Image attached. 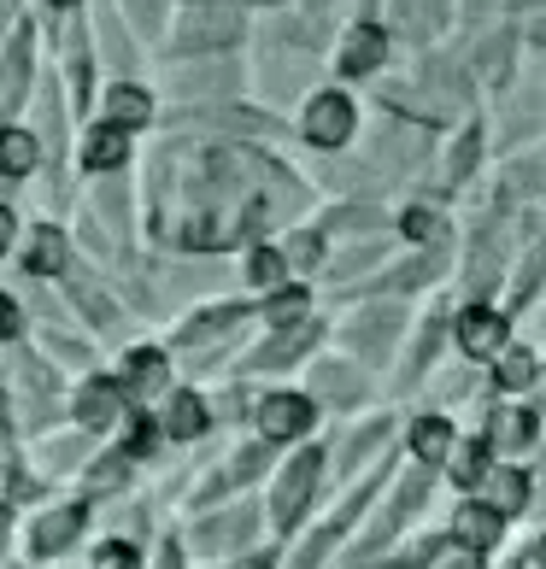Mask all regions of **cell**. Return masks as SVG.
<instances>
[{
	"instance_id": "cell-16",
	"label": "cell",
	"mask_w": 546,
	"mask_h": 569,
	"mask_svg": "<svg viewBox=\"0 0 546 569\" xmlns=\"http://www.w3.org/2000/svg\"><path fill=\"white\" fill-rule=\"evenodd\" d=\"M36 164V141L24 130H0V171L7 177H24Z\"/></svg>"
},
{
	"instance_id": "cell-11",
	"label": "cell",
	"mask_w": 546,
	"mask_h": 569,
	"mask_svg": "<svg viewBox=\"0 0 546 569\" xmlns=\"http://www.w3.org/2000/svg\"><path fill=\"white\" fill-rule=\"evenodd\" d=\"M123 153H130V141H123L118 123H107V130H95V136H89V153H82V159H89L95 171H118Z\"/></svg>"
},
{
	"instance_id": "cell-3",
	"label": "cell",
	"mask_w": 546,
	"mask_h": 569,
	"mask_svg": "<svg viewBox=\"0 0 546 569\" xmlns=\"http://www.w3.org/2000/svg\"><path fill=\"white\" fill-rule=\"evenodd\" d=\"M318 452H300L288 463V476H282V488H277V522H294L306 511V499H311V481H318Z\"/></svg>"
},
{
	"instance_id": "cell-33",
	"label": "cell",
	"mask_w": 546,
	"mask_h": 569,
	"mask_svg": "<svg viewBox=\"0 0 546 569\" xmlns=\"http://www.w3.org/2000/svg\"><path fill=\"white\" fill-rule=\"evenodd\" d=\"M540 563H546V540H540Z\"/></svg>"
},
{
	"instance_id": "cell-22",
	"label": "cell",
	"mask_w": 546,
	"mask_h": 569,
	"mask_svg": "<svg viewBox=\"0 0 546 569\" xmlns=\"http://www.w3.org/2000/svg\"><path fill=\"white\" fill-rule=\"evenodd\" d=\"M306 341H311V329L288 335V341H277V347H265V352H259V365H288V358H300V352H306Z\"/></svg>"
},
{
	"instance_id": "cell-9",
	"label": "cell",
	"mask_w": 546,
	"mask_h": 569,
	"mask_svg": "<svg viewBox=\"0 0 546 569\" xmlns=\"http://www.w3.org/2000/svg\"><path fill=\"white\" fill-rule=\"evenodd\" d=\"M482 488H488V505L499 517L506 511H523V499H529V481H523L517 470H494V476H482Z\"/></svg>"
},
{
	"instance_id": "cell-8",
	"label": "cell",
	"mask_w": 546,
	"mask_h": 569,
	"mask_svg": "<svg viewBox=\"0 0 546 569\" xmlns=\"http://www.w3.org/2000/svg\"><path fill=\"white\" fill-rule=\"evenodd\" d=\"M82 529V505H66V511H53V517H41V529H36V552H59V546H71Z\"/></svg>"
},
{
	"instance_id": "cell-34",
	"label": "cell",
	"mask_w": 546,
	"mask_h": 569,
	"mask_svg": "<svg viewBox=\"0 0 546 569\" xmlns=\"http://www.w3.org/2000/svg\"><path fill=\"white\" fill-rule=\"evenodd\" d=\"M53 7H71V0H53Z\"/></svg>"
},
{
	"instance_id": "cell-28",
	"label": "cell",
	"mask_w": 546,
	"mask_h": 569,
	"mask_svg": "<svg viewBox=\"0 0 546 569\" xmlns=\"http://www.w3.org/2000/svg\"><path fill=\"white\" fill-rule=\"evenodd\" d=\"M406 236H411V241H429V236H440L435 212H411V218H406Z\"/></svg>"
},
{
	"instance_id": "cell-12",
	"label": "cell",
	"mask_w": 546,
	"mask_h": 569,
	"mask_svg": "<svg viewBox=\"0 0 546 569\" xmlns=\"http://www.w3.org/2000/svg\"><path fill=\"white\" fill-rule=\"evenodd\" d=\"M24 264L36 270V277H48V270H66V236H59V229H36Z\"/></svg>"
},
{
	"instance_id": "cell-26",
	"label": "cell",
	"mask_w": 546,
	"mask_h": 569,
	"mask_svg": "<svg viewBox=\"0 0 546 569\" xmlns=\"http://www.w3.org/2000/svg\"><path fill=\"white\" fill-rule=\"evenodd\" d=\"M288 259H294V264H318V259H324V241H318V236H294V241H288Z\"/></svg>"
},
{
	"instance_id": "cell-1",
	"label": "cell",
	"mask_w": 546,
	"mask_h": 569,
	"mask_svg": "<svg viewBox=\"0 0 546 569\" xmlns=\"http://www.w3.org/2000/svg\"><path fill=\"white\" fill-rule=\"evenodd\" d=\"M353 136V100L341 94H318L306 107V141H318V147H341Z\"/></svg>"
},
{
	"instance_id": "cell-10",
	"label": "cell",
	"mask_w": 546,
	"mask_h": 569,
	"mask_svg": "<svg viewBox=\"0 0 546 569\" xmlns=\"http://www.w3.org/2000/svg\"><path fill=\"white\" fill-rule=\"evenodd\" d=\"M77 417H82L89 429L112 423V417H118V388H112V382H89V388L77 393Z\"/></svg>"
},
{
	"instance_id": "cell-19",
	"label": "cell",
	"mask_w": 546,
	"mask_h": 569,
	"mask_svg": "<svg viewBox=\"0 0 546 569\" xmlns=\"http://www.w3.org/2000/svg\"><path fill=\"white\" fill-rule=\"evenodd\" d=\"M200 429H206V406H200L195 393H177V399H171V435H177V440H195Z\"/></svg>"
},
{
	"instance_id": "cell-14",
	"label": "cell",
	"mask_w": 546,
	"mask_h": 569,
	"mask_svg": "<svg viewBox=\"0 0 546 569\" xmlns=\"http://www.w3.org/2000/svg\"><path fill=\"white\" fill-rule=\"evenodd\" d=\"M529 435H535L529 411H494L488 417V440H499V447H529Z\"/></svg>"
},
{
	"instance_id": "cell-20",
	"label": "cell",
	"mask_w": 546,
	"mask_h": 569,
	"mask_svg": "<svg viewBox=\"0 0 546 569\" xmlns=\"http://www.w3.org/2000/svg\"><path fill=\"white\" fill-rule=\"evenodd\" d=\"M453 476H458V488H476V481L488 476V452H482V447H465V452L453 458Z\"/></svg>"
},
{
	"instance_id": "cell-5",
	"label": "cell",
	"mask_w": 546,
	"mask_h": 569,
	"mask_svg": "<svg viewBox=\"0 0 546 569\" xmlns=\"http://www.w3.org/2000/svg\"><path fill=\"white\" fill-rule=\"evenodd\" d=\"M236 36H241V18L229 12V7H206V12H195L182 24L188 48H218V41H236Z\"/></svg>"
},
{
	"instance_id": "cell-31",
	"label": "cell",
	"mask_w": 546,
	"mask_h": 569,
	"mask_svg": "<svg viewBox=\"0 0 546 569\" xmlns=\"http://www.w3.org/2000/svg\"><path fill=\"white\" fill-rule=\"evenodd\" d=\"M130 452H153V423H136V435H130Z\"/></svg>"
},
{
	"instance_id": "cell-25",
	"label": "cell",
	"mask_w": 546,
	"mask_h": 569,
	"mask_svg": "<svg viewBox=\"0 0 546 569\" xmlns=\"http://www.w3.org/2000/svg\"><path fill=\"white\" fill-rule=\"evenodd\" d=\"M95 569H136V552H130V546H100V552H95Z\"/></svg>"
},
{
	"instance_id": "cell-27",
	"label": "cell",
	"mask_w": 546,
	"mask_h": 569,
	"mask_svg": "<svg viewBox=\"0 0 546 569\" xmlns=\"http://www.w3.org/2000/svg\"><path fill=\"white\" fill-rule=\"evenodd\" d=\"M236 318H241L236 306H229V311H212V318H200L195 329H188V341H206V335H218V329H229V323H236Z\"/></svg>"
},
{
	"instance_id": "cell-4",
	"label": "cell",
	"mask_w": 546,
	"mask_h": 569,
	"mask_svg": "<svg viewBox=\"0 0 546 569\" xmlns=\"http://www.w3.org/2000/svg\"><path fill=\"white\" fill-rule=\"evenodd\" d=\"M306 423H311V399H300V393H277V399H265V406H259V429L270 440L306 435Z\"/></svg>"
},
{
	"instance_id": "cell-2",
	"label": "cell",
	"mask_w": 546,
	"mask_h": 569,
	"mask_svg": "<svg viewBox=\"0 0 546 569\" xmlns=\"http://www.w3.org/2000/svg\"><path fill=\"white\" fill-rule=\"evenodd\" d=\"M458 347H465L470 358H494L499 347H506V318L488 306H470L465 318H458Z\"/></svg>"
},
{
	"instance_id": "cell-18",
	"label": "cell",
	"mask_w": 546,
	"mask_h": 569,
	"mask_svg": "<svg viewBox=\"0 0 546 569\" xmlns=\"http://www.w3.org/2000/svg\"><path fill=\"white\" fill-rule=\"evenodd\" d=\"M107 112H112V123H147V112H153V100H147L141 89H130V82H123V89H112V94H107Z\"/></svg>"
},
{
	"instance_id": "cell-24",
	"label": "cell",
	"mask_w": 546,
	"mask_h": 569,
	"mask_svg": "<svg viewBox=\"0 0 546 569\" xmlns=\"http://www.w3.org/2000/svg\"><path fill=\"white\" fill-rule=\"evenodd\" d=\"M247 277H254V282H277V277H282V252L259 247V252H254V264H247Z\"/></svg>"
},
{
	"instance_id": "cell-23",
	"label": "cell",
	"mask_w": 546,
	"mask_h": 569,
	"mask_svg": "<svg viewBox=\"0 0 546 569\" xmlns=\"http://www.w3.org/2000/svg\"><path fill=\"white\" fill-rule=\"evenodd\" d=\"M294 318H306V293L300 288H288V293L270 300V323H294Z\"/></svg>"
},
{
	"instance_id": "cell-32",
	"label": "cell",
	"mask_w": 546,
	"mask_h": 569,
	"mask_svg": "<svg viewBox=\"0 0 546 569\" xmlns=\"http://www.w3.org/2000/svg\"><path fill=\"white\" fill-rule=\"evenodd\" d=\"M7 247H12V212L0 206V252H7Z\"/></svg>"
},
{
	"instance_id": "cell-7",
	"label": "cell",
	"mask_w": 546,
	"mask_h": 569,
	"mask_svg": "<svg viewBox=\"0 0 546 569\" xmlns=\"http://www.w3.org/2000/svg\"><path fill=\"white\" fill-rule=\"evenodd\" d=\"M453 535L470 546V552H488V546L499 540V511L494 505H465V511L453 517Z\"/></svg>"
},
{
	"instance_id": "cell-29",
	"label": "cell",
	"mask_w": 546,
	"mask_h": 569,
	"mask_svg": "<svg viewBox=\"0 0 546 569\" xmlns=\"http://www.w3.org/2000/svg\"><path fill=\"white\" fill-rule=\"evenodd\" d=\"M12 329H18V306L0 293V341H12Z\"/></svg>"
},
{
	"instance_id": "cell-21",
	"label": "cell",
	"mask_w": 546,
	"mask_h": 569,
	"mask_svg": "<svg viewBox=\"0 0 546 569\" xmlns=\"http://www.w3.org/2000/svg\"><path fill=\"white\" fill-rule=\"evenodd\" d=\"M529 376H535L529 352H506V358H499V388H529Z\"/></svg>"
},
{
	"instance_id": "cell-30",
	"label": "cell",
	"mask_w": 546,
	"mask_h": 569,
	"mask_svg": "<svg viewBox=\"0 0 546 569\" xmlns=\"http://www.w3.org/2000/svg\"><path fill=\"white\" fill-rule=\"evenodd\" d=\"M118 476H123V458H107V463H100V470H95V488H112Z\"/></svg>"
},
{
	"instance_id": "cell-6",
	"label": "cell",
	"mask_w": 546,
	"mask_h": 569,
	"mask_svg": "<svg viewBox=\"0 0 546 569\" xmlns=\"http://www.w3.org/2000/svg\"><path fill=\"white\" fill-rule=\"evenodd\" d=\"M388 53V36L376 30V24H359L347 36V48H341V71L347 77H365V71H376V59Z\"/></svg>"
},
{
	"instance_id": "cell-17",
	"label": "cell",
	"mask_w": 546,
	"mask_h": 569,
	"mask_svg": "<svg viewBox=\"0 0 546 569\" xmlns=\"http://www.w3.org/2000/svg\"><path fill=\"white\" fill-rule=\"evenodd\" d=\"M130 393H159L165 388V352H136L130 358Z\"/></svg>"
},
{
	"instance_id": "cell-13",
	"label": "cell",
	"mask_w": 546,
	"mask_h": 569,
	"mask_svg": "<svg viewBox=\"0 0 546 569\" xmlns=\"http://www.w3.org/2000/svg\"><path fill=\"white\" fill-rule=\"evenodd\" d=\"M411 452L424 458V463H440V458L453 452V429L440 423V417H424V423L411 429Z\"/></svg>"
},
{
	"instance_id": "cell-15",
	"label": "cell",
	"mask_w": 546,
	"mask_h": 569,
	"mask_svg": "<svg viewBox=\"0 0 546 569\" xmlns=\"http://www.w3.org/2000/svg\"><path fill=\"white\" fill-rule=\"evenodd\" d=\"M24 77H30V36H12V53H7V71H0V94L7 107L24 94Z\"/></svg>"
}]
</instances>
